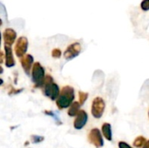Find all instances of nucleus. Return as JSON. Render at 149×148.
Returning a JSON list of instances; mask_svg holds the SVG:
<instances>
[{
	"mask_svg": "<svg viewBox=\"0 0 149 148\" xmlns=\"http://www.w3.org/2000/svg\"><path fill=\"white\" fill-rule=\"evenodd\" d=\"M101 132L105 139L108 141L113 140V132H112V126L110 123H104L101 126Z\"/></svg>",
	"mask_w": 149,
	"mask_h": 148,
	"instance_id": "obj_12",
	"label": "nucleus"
},
{
	"mask_svg": "<svg viewBox=\"0 0 149 148\" xmlns=\"http://www.w3.org/2000/svg\"><path fill=\"white\" fill-rule=\"evenodd\" d=\"M142 148H149V140H147V142L145 143V145L143 146V147Z\"/></svg>",
	"mask_w": 149,
	"mask_h": 148,
	"instance_id": "obj_21",
	"label": "nucleus"
},
{
	"mask_svg": "<svg viewBox=\"0 0 149 148\" xmlns=\"http://www.w3.org/2000/svg\"><path fill=\"white\" fill-rule=\"evenodd\" d=\"M146 142H147V140L144 136H141V135L138 136L134 141V147L136 148H142Z\"/></svg>",
	"mask_w": 149,
	"mask_h": 148,
	"instance_id": "obj_15",
	"label": "nucleus"
},
{
	"mask_svg": "<svg viewBox=\"0 0 149 148\" xmlns=\"http://www.w3.org/2000/svg\"><path fill=\"white\" fill-rule=\"evenodd\" d=\"M44 113H45V115H48V116H50V117L53 118V120H55V122H56V124H57V125H58V126L62 125V122H61V120H60V119H59L58 115L55 112H53V111H50V110H45V111H44Z\"/></svg>",
	"mask_w": 149,
	"mask_h": 148,
	"instance_id": "obj_14",
	"label": "nucleus"
},
{
	"mask_svg": "<svg viewBox=\"0 0 149 148\" xmlns=\"http://www.w3.org/2000/svg\"><path fill=\"white\" fill-rule=\"evenodd\" d=\"M62 56V51L58 48H55L52 51V57L53 58H60Z\"/></svg>",
	"mask_w": 149,
	"mask_h": 148,
	"instance_id": "obj_18",
	"label": "nucleus"
},
{
	"mask_svg": "<svg viewBox=\"0 0 149 148\" xmlns=\"http://www.w3.org/2000/svg\"><path fill=\"white\" fill-rule=\"evenodd\" d=\"M118 147H119V148H134L125 141H120L118 143Z\"/></svg>",
	"mask_w": 149,
	"mask_h": 148,
	"instance_id": "obj_20",
	"label": "nucleus"
},
{
	"mask_svg": "<svg viewBox=\"0 0 149 148\" xmlns=\"http://www.w3.org/2000/svg\"><path fill=\"white\" fill-rule=\"evenodd\" d=\"M20 63H21V65H22L25 74L29 76L30 72H31V70H32V67L34 65V58H33L32 55H31V54L24 55L23 58H20Z\"/></svg>",
	"mask_w": 149,
	"mask_h": 148,
	"instance_id": "obj_9",
	"label": "nucleus"
},
{
	"mask_svg": "<svg viewBox=\"0 0 149 148\" xmlns=\"http://www.w3.org/2000/svg\"><path fill=\"white\" fill-rule=\"evenodd\" d=\"M148 118H149V111H148Z\"/></svg>",
	"mask_w": 149,
	"mask_h": 148,
	"instance_id": "obj_23",
	"label": "nucleus"
},
{
	"mask_svg": "<svg viewBox=\"0 0 149 148\" xmlns=\"http://www.w3.org/2000/svg\"><path fill=\"white\" fill-rule=\"evenodd\" d=\"M106 103L105 100L101 97H96L93 99L92 106H91V113L94 119H100L105 112Z\"/></svg>",
	"mask_w": 149,
	"mask_h": 148,
	"instance_id": "obj_4",
	"label": "nucleus"
},
{
	"mask_svg": "<svg viewBox=\"0 0 149 148\" xmlns=\"http://www.w3.org/2000/svg\"><path fill=\"white\" fill-rule=\"evenodd\" d=\"M87 120H88L87 113L85 110H80L77 114V116L75 117V120L73 121V127L76 130H81L86 125Z\"/></svg>",
	"mask_w": 149,
	"mask_h": 148,
	"instance_id": "obj_8",
	"label": "nucleus"
},
{
	"mask_svg": "<svg viewBox=\"0 0 149 148\" xmlns=\"http://www.w3.org/2000/svg\"><path fill=\"white\" fill-rule=\"evenodd\" d=\"M3 39L4 44L11 46L17 39V32L12 28H6L3 32Z\"/></svg>",
	"mask_w": 149,
	"mask_h": 148,
	"instance_id": "obj_10",
	"label": "nucleus"
},
{
	"mask_svg": "<svg viewBox=\"0 0 149 148\" xmlns=\"http://www.w3.org/2000/svg\"><path fill=\"white\" fill-rule=\"evenodd\" d=\"M28 145H29V142H28V141H26V142L24 143V146H28Z\"/></svg>",
	"mask_w": 149,
	"mask_h": 148,
	"instance_id": "obj_22",
	"label": "nucleus"
},
{
	"mask_svg": "<svg viewBox=\"0 0 149 148\" xmlns=\"http://www.w3.org/2000/svg\"><path fill=\"white\" fill-rule=\"evenodd\" d=\"M3 48H4V63H5V66L7 68H11V67L15 66V65H16V61H15L14 57H13V52H12L11 46L4 44Z\"/></svg>",
	"mask_w": 149,
	"mask_h": 148,
	"instance_id": "obj_11",
	"label": "nucleus"
},
{
	"mask_svg": "<svg viewBox=\"0 0 149 148\" xmlns=\"http://www.w3.org/2000/svg\"><path fill=\"white\" fill-rule=\"evenodd\" d=\"M31 143H33V144H38V143H41L45 140V137L33 134L31 136Z\"/></svg>",
	"mask_w": 149,
	"mask_h": 148,
	"instance_id": "obj_17",
	"label": "nucleus"
},
{
	"mask_svg": "<svg viewBox=\"0 0 149 148\" xmlns=\"http://www.w3.org/2000/svg\"><path fill=\"white\" fill-rule=\"evenodd\" d=\"M28 45H29V42H28L27 38H25V37L18 38L17 42H16L15 47H14V51H15L16 56L17 58H21L24 55H26Z\"/></svg>",
	"mask_w": 149,
	"mask_h": 148,
	"instance_id": "obj_7",
	"label": "nucleus"
},
{
	"mask_svg": "<svg viewBox=\"0 0 149 148\" xmlns=\"http://www.w3.org/2000/svg\"><path fill=\"white\" fill-rule=\"evenodd\" d=\"M88 141L90 144L94 146L96 148H101L104 146V140L103 134L98 128H93L87 136Z\"/></svg>",
	"mask_w": 149,
	"mask_h": 148,
	"instance_id": "obj_5",
	"label": "nucleus"
},
{
	"mask_svg": "<svg viewBox=\"0 0 149 148\" xmlns=\"http://www.w3.org/2000/svg\"><path fill=\"white\" fill-rule=\"evenodd\" d=\"M42 89H43L44 95L45 97L49 98L52 101L57 100V99L58 98L59 93H60L58 85L54 82L53 78L49 74L45 76V84H44V86Z\"/></svg>",
	"mask_w": 149,
	"mask_h": 148,
	"instance_id": "obj_2",
	"label": "nucleus"
},
{
	"mask_svg": "<svg viewBox=\"0 0 149 148\" xmlns=\"http://www.w3.org/2000/svg\"><path fill=\"white\" fill-rule=\"evenodd\" d=\"M141 8L143 11L149 10V0H142L141 3Z\"/></svg>",
	"mask_w": 149,
	"mask_h": 148,
	"instance_id": "obj_19",
	"label": "nucleus"
},
{
	"mask_svg": "<svg viewBox=\"0 0 149 148\" xmlns=\"http://www.w3.org/2000/svg\"><path fill=\"white\" fill-rule=\"evenodd\" d=\"M88 96H89V94L87 92H82V91L79 92V102L80 103L81 106H83L86 103V101L88 99Z\"/></svg>",
	"mask_w": 149,
	"mask_h": 148,
	"instance_id": "obj_16",
	"label": "nucleus"
},
{
	"mask_svg": "<svg viewBox=\"0 0 149 148\" xmlns=\"http://www.w3.org/2000/svg\"><path fill=\"white\" fill-rule=\"evenodd\" d=\"M81 49V44L79 42H74L67 46L63 53V56L66 60H72L80 54Z\"/></svg>",
	"mask_w": 149,
	"mask_h": 148,
	"instance_id": "obj_6",
	"label": "nucleus"
},
{
	"mask_svg": "<svg viewBox=\"0 0 149 148\" xmlns=\"http://www.w3.org/2000/svg\"><path fill=\"white\" fill-rule=\"evenodd\" d=\"M31 80L36 88H43L45 80V68L39 62H35L31 70Z\"/></svg>",
	"mask_w": 149,
	"mask_h": 148,
	"instance_id": "obj_3",
	"label": "nucleus"
},
{
	"mask_svg": "<svg viewBox=\"0 0 149 148\" xmlns=\"http://www.w3.org/2000/svg\"><path fill=\"white\" fill-rule=\"evenodd\" d=\"M74 99H75L74 88L71 85H65L61 89L59 96L56 100L57 107L59 110L69 108L71 105L74 102Z\"/></svg>",
	"mask_w": 149,
	"mask_h": 148,
	"instance_id": "obj_1",
	"label": "nucleus"
},
{
	"mask_svg": "<svg viewBox=\"0 0 149 148\" xmlns=\"http://www.w3.org/2000/svg\"><path fill=\"white\" fill-rule=\"evenodd\" d=\"M80 107H81L80 103L79 101H74L68 109V112H67L68 116L69 117H76L77 114L79 113V112L80 111Z\"/></svg>",
	"mask_w": 149,
	"mask_h": 148,
	"instance_id": "obj_13",
	"label": "nucleus"
}]
</instances>
